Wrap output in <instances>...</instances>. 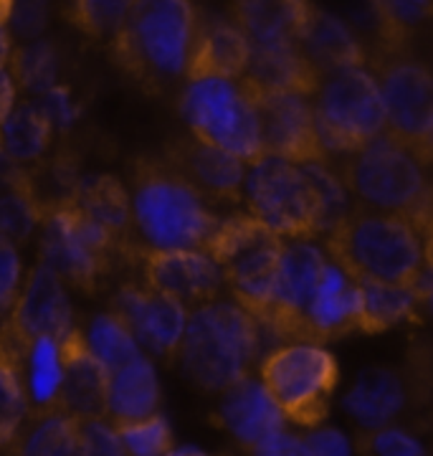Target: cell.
I'll list each match as a JSON object with an SVG mask.
<instances>
[{
	"instance_id": "obj_21",
	"label": "cell",
	"mask_w": 433,
	"mask_h": 456,
	"mask_svg": "<svg viewBox=\"0 0 433 456\" xmlns=\"http://www.w3.org/2000/svg\"><path fill=\"white\" fill-rule=\"evenodd\" d=\"M282 248H284V239L269 233L257 244L246 246L221 266L225 287L231 289V299H236L257 320H261L272 305Z\"/></svg>"
},
{
	"instance_id": "obj_26",
	"label": "cell",
	"mask_w": 433,
	"mask_h": 456,
	"mask_svg": "<svg viewBox=\"0 0 433 456\" xmlns=\"http://www.w3.org/2000/svg\"><path fill=\"white\" fill-rule=\"evenodd\" d=\"M405 403H408V386L403 375L393 368H370L360 373L353 388L342 398L345 413L360 426V431L390 426Z\"/></svg>"
},
{
	"instance_id": "obj_46",
	"label": "cell",
	"mask_w": 433,
	"mask_h": 456,
	"mask_svg": "<svg viewBox=\"0 0 433 456\" xmlns=\"http://www.w3.org/2000/svg\"><path fill=\"white\" fill-rule=\"evenodd\" d=\"M48 26V0H13V11L8 20L11 36L20 38V44L41 38Z\"/></svg>"
},
{
	"instance_id": "obj_34",
	"label": "cell",
	"mask_w": 433,
	"mask_h": 456,
	"mask_svg": "<svg viewBox=\"0 0 433 456\" xmlns=\"http://www.w3.org/2000/svg\"><path fill=\"white\" fill-rule=\"evenodd\" d=\"M378 26V53L398 56L405 51L411 33L433 20V0H368Z\"/></svg>"
},
{
	"instance_id": "obj_33",
	"label": "cell",
	"mask_w": 433,
	"mask_h": 456,
	"mask_svg": "<svg viewBox=\"0 0 433 456\" xmlns=\"http://www.w3.org/2000/svg\"><path fill=\"white\" fill-rule=\"evenodd\" d=\"M53 134L56 132L46 119V114L41 112V107L33 99H26L18 102L16 110L0 127V145L5 147V152L18 165H33L46 158Z\"/></svg>"
},
{
	"instance_id": "obj_41",
	"label": "cell",
	"mask_w": 433,
	"mask_h": 456,
	"mask_svg": "<svg viewBox=\"0 0 433 456\" xmlns=\"http://www.w3.org/2000/svg\"><path fill=\"white\" fill-rule=\"evenodd\" d=\"M112 426L117 428L127 456H165L173 449V431L160 413L143 419V421Z\"/></svg>"
},
{
	"instance_id": "obj_3",
	"label": "cell",
	"mask_w": 433,
	"mask_h": 456,
	"mask_svg": "<svg viewBox=\"0 0 433 456\" xmlns=\"http://www.w3.org/2000/svg\"><path fill=\"white\" fill-rule=\"evenodd\" d=\"M132 224L150 248H206L221 218L162 158L132 163Z\"/></svg>"
},
{
	"instance_id": "obj_1",
	"label": "cell",
	"mask_w": 433,
	"mask_h": 456,
	"mask_svg": "<svg viewBox=\"0 0 433 456\" xmlns=\"http://www.w3.org/2000/svg\"><path fill=\"white\" fill-rule=\"evenodd\" d=\"M198 26L191 0H132L125 26L110 41L114 64L144 92L160 94L185 79Z\"/></svg>"
},
{
	"instance_id": "obj_35",
	"label": "cell",
	"mask_w": 433,
	"mask_h": 456,
	"mask_svg": "<svg viewBox=\"0 0 433 456\" xmlns=\"http://www.w3.org/2000/svg\"><path fill=\"white\" fill-rule=\"evenodd\" d=\"M11 71L16 77L20 94H29L38 99L46 94L51 86L59 84V71H61V59L56 46L48 38H36L13 46L11 53Z\"/></svg>"
},
{
	"instance_id": "obj_30",
	"label": "cell",
	"mask_w": 433,
	"mask_h": 456,
	"mask_svg": "<svg viewBox=\"0 0 433 456\" xmlns=\"http://www.w3.org/2000/svg\"><path fill=\"white\" fill-rule=\"evenodd\" d=\"M77 208L110 231L122 246L132 244V200L114 175H86L79 180L74 198Z\"/></svg>"
},
{
	"instance_id": "obj_42",
	"label": "cell",
	"mask_w": 433,
	"mask_h": 456,
	"mask_svg": "<svg viewBox=\"0 0 433 456\" xmlns=\"http://www.w3.org/2000/svg\"><path fill=\"white\" fill-rule=\"evenodd\" d=\"M355 449L363 456H429L426 446L398 426L360 431L355 436Z\"/></svg>"
},
{
	"instance_id": "obj_49",
	"label": "cell",
	"mask_w": 433,
	"mask_h": 456,
	"mask_svg": "<svg viewBox=\"0 0 433 456\" xmlns=\"http://www.w3.org/2000/svg\"><path fill=\"white\" fill-rule=\"evenodd\" d=\"M18 94H20V89H18L11 66H0V127L5 125V119L16 110Z\"/></svg>"
},
{
	"instance_id": "obj_31",
	"label": "cell",
	"mask_w": 433,
	"mask_h": 456,
	"mask_svg": "<svg viewBox=\"0 0 433 456\" xmlns=\"http://www.w3.org/2000/svg\"><path fill=\"white\" fill-rule=\"evenodd\" d=\"M421 302L413 287L383 284V281H360V314H357V332L380 335L390 327L418 320Z\"/></svg>"
},
{
	"instance_id": "obj_17",
	"label": "cell",
	"mask_w": 433,
	"mask_h": 456,
	"mask_svg": "<svg viewBox=\"0 0 433 456\" xmlns=\"http://www.w3.org/2000/svg\"><path fill=\"white\" fill-rule=\"evenodd\" d=\"M8 320L23 340H31L38 335L64 340L77 327L74 310L64 289V279L38 261L23 281L20 297Z\"/></svg>"
},
{
	"instance_id": "obj_51",
	"label": "cell",
	"mask_w": 433,
	"mask_h": 456,
	"mask_svg": "<svg viewBox=\"0 0 433 456\" xmlns=\"http://www.w3.org/2000/svg\"><path fill=\"white\" fill-rule=\"evenodd\" d=\"M20 167H23V165H18L16 160L5 152V147L0 145V193H3L5 188L13 185V180L18 178Z\"/></svg>"
},
{
	"instance_id": "obj_6",
	"label": "cell",
	"mask_w": 433,
	"mask_h": 456,
	"mask_svg": "<svg viewBox=\"0 0 433 456\" xmlns=\"http://www.w3.org/2000/svg\"><path fill=\"white\" fill-rule=\"evenodd\" d=\"M258 378L289 424L312 431L330 416L339 365L320 342H282L258 362Z\"/></svg>"
},
{
	"instance_id": "obj_52",
	"label": "cell",
	"mask_w": 433,
	"mask_h": 456,
	"mask_svg": "<svg viewBox=\"0 0 433 456\" xmlns=\"http://www.w3.org/2000/svg\"><path fill=\"white\" fill-rule=\"evenodd\" d=\"M11 53H13V36H11L5 23H0V66L11 61Z\"/></svg>"
},
{
	"instance_id": "obj_32",
	"label": "cell",
	"mask_w": 433,
	"mask_h": 456,
	"mask_svg": "<svg viewBox=\"0 0 433 456\" xmlns=\"http://www.w3.org/2000/svg\"><path fill=\"white\" fill-rule=\"evenodd\" d=\"M31 426L18 434L8 449L16 456H79L81 419L69 411L31 413Z\"/></svg>"
},
{
	"instance_id": "obj_39",
	"label": "cell",
	"mask_w": 433,
	"mask_h": 456,
	"mask_svg": "<svg viewBox=\"0 0 433 456\" xmlns=\"http://www.w3.org/2000/svg\"><path fill=\"white\" fill-rule=\"evenodd\" d=\"M129 11L132 0H69V20L92 38L112 41Z\"/></svg>"
},
{
	"instance_id": "obj_14",
	"label": "cell",
	"mask_w": 433,
	"mask_h": 456,
	"mask_svg": "<svg viewBox=\"0 0 433 456\" xmlns=\"http://www.w3.org/2000/svg\"><path fill=\"white\" fill-rule=\"evenodd\" d=\"M150 355L176 360L185 338L191 310L167 294L155 292L144 281L122 284L112 299V307Z\"/></svg>"
},
{
	"instance_id": "obj_11",
	"label": "cell",
	"mask_w": 433,
	"mask_h": 456,
	"mask_svg": "<svg viewBox=\"0 0 433 456\" xmlns=\"http://www.w3.org/2000/svg\"><path fill=\"white\" fill-rule=\"evenodd\" d=\"M370 69L380 84L385 132L433 167V71L403 53H370Z\"/></svg>"
},
{
	"instance_id": "obj_15",
	"label": "cell",
	"mask_w": 433,
	"mask_h": 456,
	"mask_svg": "<svg viewBox=\"0 0 433 456\" xmlns=\"http://www.w3.org/2000/svg\"><path fill=\"white\" fill-rule=\"evenodd\" d=\"M160 158L188 180L210 206L236 208L243 203V178L249 165L241 163L231 152L188 134L170 140Z\"/></svg>"
},
{
	"instance_id": "obj_50",
	"label": "cell",
	"mask_w": 433,
	"mask_h": 456,
	"mask_svg": "<svg viewBox=\"0 0 433 456\" xmlns=\"http://www.w3.org/2000/svg\"><path fill=\"white\" fill-rule=\"evenodd\" d=\"M413 292H416L418 302H421V310H426L429 314H433V269L431 266H426V269L421 272V277H418Z\"/></svg>"
},
{
	"instance_id": "obj_2",
	"label": "cell",
	"mask_w": 433,
	"mask_h": 456,
	"mask_svg": "<svg viewBox=\"0 0 433 456\" xmlns=\"http://www.w3.org/2000/svg\"><path fill=\"white\" fill-rule=\"evenodd\" d=\"M327 256L357 281L416 287L426 269L421 228L398 213L353 206L337 226L322 236Z\"/></svg>"
},
{
	"instance_id": "obj_28",
	"label": "cell",
	"mask_w": 433,
	"mask_h": 456,
	"mask_svg": "<svg viewBox=\"0 0 433 456\" xmlns=\"http://www.w3.org/2000/svg\"><path fill=\"white\" fill-rule=\"evenodd\" d=\"M160 411V380L150 358L137 355L127 365L110 373L107 421L129 424L143 421Z\"/></svg>"
},
{
	"instance_id": "obj_23",
	"label": "cell",
	"mask_w": 433,
	"mask_h": 456,
	"mask_svg": "<svg viewBox=\"0 0 433 456\" xmlns=\"http://www.w3.org/2000/svg\"><path fill=\"white\" fill-rule=\"evenodd\" d=\"M61 345H64L61 411H69L79 419H107L110 370L89 353L79 327H74Z\"/></svg>"
},
{
	"instance_id": "obj_55",
	"label": "cell",
	"mask_w": 433,
	"mask_h": 456,
	"mask_svg": "<svg viewBox=\"0 0 433 456\" xmlns=\"http://www.w3.org/2000/svg\"><path fill=\"white\" fill-rule=\"evenodd\" d=\"M11 11H13V0H0V23L8 26L11 20Z\"/></svg>"
},
{
	"instance_id": "obj_4",
	"label": "cell",
	"mask_w": 433,
	"mask_h": 456,
	"mask_svg": "<svg viewBox=\"0 0 433 456\" xmlns=\"http://www.w3.org/2000/svg\"><path fill=\"white\" fill-rule=\"evenodd\" d=\"M264 327L236 299H213L191 310L180 345V365L206 393H224L251 375L264 347Z\"/></svg>"
},
{
	"instance_id": "obj_40",
	"label": "cell",
	"mask_w": 433,
	"mask_h": 456,
	"mask_svg": "<svg viewBox=\"0 0 433 456\" xmlns=\"http://www.w3.org/2000/svg\"><path fill=\"white\" fill-rule=\"evenodd\" d=\"M306 173V178L312 180L317 198H320V213H322V236L337 226L347 213L353 211L355 200L347 193L342 178L337 175L335 170L327 165V160H315V163L302 165Z\"/></svg>"
},
{
	"instance_id": "obj_44",
	"label": "cell",
	"mask_w": 433,
	"mask_h": 456,
	"mask_svg": "<svg viewBox=\"0 0 433 456\" xmlns=\"http://www.w3.org/2000/svg\"><path fill=\"white\" fill-rule=\"evenodd\" d=\"M79 456H127V452L107 419H81Z\"/></svg>"
},
{
	"instance_id": "obj_16",
	"label": "cell",
	"mask_w": 433,
	"mask_h": 456,
	"mask_svg": "<svg viewBox=\"0 0 433 456\" xmlns=\"http://www.w3.org/2000/svg\"><path fill=\"white\" fill-rule=\"evenodd\" d=\"M258 114H261L264 155H276L297 165L330 158L322 145L309 97L279 94V97L258 99Z\"/></svg>"
},
{
	"instance_id": "obj_22",
	"label": "cell",
	"mask_w": 433,
	"mask_h": 456,
	"mask_svg": "<svg viewBox=\"0 0 433 456\" xmlns=\"http://www.w3.org/2000/svg\"><path fill=\"white\" fill-rule=\"evenodd\" d=\"M312 0H233L231 20L246 33L251 49L299 44L312 16Z\"/></svg>"
},
{
	"instance_id": "obj_27",
	"label": "cell",
	"mask_w": 433,
	"mask_h": 456,
	"mask_svg": "<svg viewBox=\"0 0 433 456\" xmlns=\"http://www.w3.org/2000/svg\"><path fill=\"white\" fill-rule=\"evenodd\" d=\"M29 416L31 401L26 391L23 340L5 317L0 325V452H8L16 444Z\"/></svg>"
},
{
	"instance_id": "obj_48",
	"label": "cell",
	"mask_w": 433,
	"mask_h": 456,
	"mask_svg": "<svg viewBox=\"0 0 433 456\" xmlns=\"http://www.w3.org/2000/svg\"><path fill=\"white\" fill-rule=\"evenodd\" d=\"M251 456H305V436L289 431L287 426L261 439L249 449Z\"/></svg>"
},
{
	"instance_id": "obj_24",
	"label": "cell",
	"mask_w": 433,
	"mask_h": 456,
	"mask_svg": "<svg viewBox=\"0 0 433 456\" xmlns=\"http://www.w3.org/2000/svg\"><path fill=\"white\" fill-rule=\"evenodd\" d=\"M251 61V44L231 18H210L198 26L185 82L191 79H241Z\"/></svg>"
},
{
	"instance_id": "obj_29",
	"label": "cell",
	"mask_w": 433,
	"mask_h": 456,
	"mask_svg": "<svg viewBox=\"0 0 433 456\" xmlns=\"http://www.w3.org/2000/svg\"><path fill=\"white\" fill-rule=\"evenodd\" d=\"M23 368H26V391L31 401V413H46L61 408V388H64L61 340L51 335L23 340Z\"/></svg>"
},
{
	"instance_id": "obj_36",
	"label": "cell",
	"mask_w": 433,
	"mask_h": 456,
	"mask_svg": "<svg viewBox=\"0 0 433 456\" xmlns=\"http://www.w3.org/2000/svg\"><path fill=\"white\" fill-rule=\"evenodd\" d=\"M84 342L89 347V353L94 355L110 373L127 365L129 360H135L140 353V342L135 338V332L114 310L102 312L92 317V322L86 325Z\"/></svg>"
},
{
	"instance_id": "obj_37",
	"label": "cell",
	"mask_w": 433,
	"mask_h": 456,
	"mask_svg": "<svg viewBox=\"0 0 433 456\" xmlns=\"http://www.w3.org/2000/svg\"><path fill=\"white\" fill-rule=\"evenodd\" d=\"M23 167H26V178L31 183L33 196L44 211L64 200H71L81 180L79 160L71 150H59L56 155H46L44 160Z\"/></svg>"
},
{
	"instance_id": "obj_13",
	"label": "cell",
	"mask_w": 433,
	"mask_h": 456,
	"mask_svg": "<svg viewBox=\"0 0 433 456\" xmlns=\"http://www.w3.org/2000/svg\"><path fill=\"white\" fill-rule=\"evenodd\" d=\"M125 261L143 269L147 287L173 297L188 310L218 299L225 287L224 269L200 248H150L132 241L125 248Z\"/></svg>"
},
{
	"instance_id": "obj_20",
	"label": "cell",
	"mask_w": 433,
	"mask_h": 456,
	"mask_svg": "<svg viewBox=\"0 0 433 456\" xmlns=\"http://www.w3.org/2000/svg\"><path fill=\"white\" fill-rule=\"evenodd\" d=\"M357 314H360V281L327 256L320 284L306 310L305 342L324 345L353 332L357 330Z\"/></svg>"
},
{
	"instance_id": "obj_12",
	"label": "cell",
	"mask_w": 433,
	"mask_h": 456,
	"mask_svg": "<svg viewBox=\"0 0 433 456\" xmlns=\"http://www.w3.org/2000/svg\"><path fill=\"white\" fill-rule=\"evenodd\" d=\"M324 264H327V251L312 239L284 241L276 281H274L272 305L258 320V325L274 340L305 342V317L315 289L320 284Z\"/></svg>"
},
{
	"instance_id": "obj_43",
	"label": "cell",
	"mask_w": 433,
	"mask_h": 456,
	"mask_svg": "<svg viewBox=\"0 0 433 456\" xmlns=\"http://www.w3.org/2000/svg\"><path fill=\"white\" fill-rule=\"evenodd\" d=\"M41 112L46 114V119L51 122L53 132L59 134H69L77 127L81 117V102L74 94V89L69 84L59 82L56 86H51L46 94H41L38 99H33Z\"/></svg>"
},
{
	"instance_id": "obj_18",
	"label": "cell",
	"mask_w": 433,
	"mask_h": 456,
	"mask_svg": "<svg viewBox=\"0 0 433 456\" xmlns=\"http://www.w3.org/2000/svg\"><path fill=\"white\" fill-rule=\"evenodd\" d=\"M210 421L228 431L243 449L257 446L269 434L289 426L282 408L276 406L261 378H251V375H246L243 380L224 391V398Z\"/></svg>"
},
{
	"instance_id": "obj_53",
	"label": "cell",
	"mask_w": 433,
	"mask_h": 456,
	"mask_svg": "<svg viewBox=\"0 0 433 456\" xmlns=\"http://www.w3.org/2000/svg\"><path fill=\"white\" fill-rule=\"evenodd\" d=\"M421 236H423V256H426V266H431L433 269V213L429 216L426 226L421 231Z\"/></svg>"
},
{
	"instance_id": "obj_38",
	"label": "cell",
	"mask_w": 433,
	"mask_h": 456,
	"mask_svg": "<svg viewBox=\"0 0 433 456\" xmlns=\"http://www.w3.org/2000/svg\"><path fill=\"white\" fill-rule=\"evenodd\" d=\"M41 221L44 208L33 196L26 167H20L13 185L0 193V239L13 246L26 244L41 228Z\"/></svg>"
},
{
	"instance_id": "obj_25",
	"label": "cell",
	"mask_w": 433,
	"mask_h": 456,
	"mask_svg": "<svg viewBox=\"0 0 433 456\" xmlns=\"http://www.w3.org/2000/svg\"><path fill=\"white\" fill-rule=\"evenodd\" d=\"M299 49L320 74H330L347 66L370 64V53L357 38L353 26L320 5L312 8Z\"/></svg>"
},
{
	"instance_id": "obj_56",
	"label": "cell",
	"mask_w": 433,
	"mask_h": 456,
	"mask_svg": "<svg viewBox=\"0 0 433 456\" xmlns=\"http://www.w3.org/2000/svg\"><path fill=\"white\" fill-rule=\"evenodd\" d=\"M5 456H16V454H13V452H8V454H5Z\"/></svg>"
},
{
	"instance_id": "obj_9",
	"label": "cell",
	"mask_w": 433,
	"mask_h": 456,
	"mask_svg": "<svg viewBox=\"0 0 433 456\" xmlns=\"http://www.w3.org/2000/svg\"><path fill=\"white\" fill-rule=\"evenodd\" d=\"M180 114L192 137L251 165L264 158L258 102L236 79H191L180 94Z\"/></svg>"
},
{
	"instance_id": "obj_19",
	"label": "cell",
	"mask_w": 433,
	"mask_h": 456,
	"mask_svg": "<svg viewBox=\"0 0 433 456\" xmlns=\"http://www.w3.org/2000/svg\"><path fill=\"white\" fill-rule=\"evenodd\" d=\"M322 74L309 64L299 44L287 46H261L251 49V61L239 82L257 99L279 97V94H299L315 97Z\"/></svg>"
},
{
	"instance_id": "obj_54",
	"label": "cell",
	"mask_w": 433,
	"mask_h": 456,
	"mask_svg": "<svg viewBox=\"0 0 433 456\" xmlns=\"http://www.w3.org/2000/svg\"><path fill=\"white\" fill-rule=\"evenodd\" d=\"M165 456H210V454L200 452V449H195V446H180V449H170Z\"/></svg>"
},
{
	"instance_id": "obj_47",
	"label": "cell",
	"mask_w": 433,
	"mask_h": 456,
	"mask_svg": "<svg viewBox=\"0 0 433 456\" xmlns=\"http://www.w3.org/2000/svg\"><path fill=\"white\" fill-rule=\"evenodd\" d=\"M305 456H353V441L339 428H312L305 436Z\"/></svg>"
},
{
	"instance_id": "obj_8",
	"label": "cell",
	"mask_w": 433,
	"mask_h": 456,
	"mask_svg": "<svg viewBox=\"0 0 433 456\" xmlns=\"http://www.w3.org/2000/svg\"><path fill=\"white\" fill-rule=\"evenodd\" d=\"M312 110L327 155H353L385 132L380 84L370 64L322 74Z\"/></svg>"
},
{
	"instance_id": "obj_5",
	"label": "cell",
	"mask_w": 433,
	"mask_h": 456,
	"mask_svg": "<svg viewBox=\"0 0 433 456\" xmlns=\"http://www.w3.org/2000/svg\"><path fill=\"white\" fill-rule=\"evenodd\" d=\"M337 175L353 196L355 206L398 213L421 231L433 213V167L418 160L388 132L353 155H342Z\"/></svg>"
},
{
	"instance_id": "obj_7",
	"label": "cell",
	"mask_w": 433,
	"mask_h": 456,
	"mask_svg": "<svg viewBox=\"0 0 433 456\" xmlns=\"http://www.w3.org/2000/svg\"><path fill=\"white\" fill-rule=\"evenodd\" d=\"M125 248L110 231L77 208L74 200H64L44 211L38 261L46 264L64 284L96 292V287L112 272L114 261H125Z\"/></svg>"
},
{
	"instance_id": "obj_10",
	"label": "cell",
	"mask_w": 433,
	"mask_h": 456,
	"mask_svg": "<svg viewBox=\"0 0 433 456\" xmlns=\"http://www.w3.org/2000/svg\"><path fill=\"white\" fill-rule=\"evenodd\" d=\"M243 206L284 241L322 236L317 191L305 167L284 158L264 155L246 167Z\"/></svg>"
},
{
	"instance_id": "obj_45",
	"label": "cell",
	"mask_w": 433,
	"mask_h": 456,
	"mask_svg": "<svg viewBox=\"0 0 433 456\" xmlns=\"http://www.w3.org/2000/svg\"><path fill=\"white\" fill-rule=\"evenodd\" d=\"M23 289V261L18 246L0 239V317H8Z\"/></svg>"
}]
</instances>
